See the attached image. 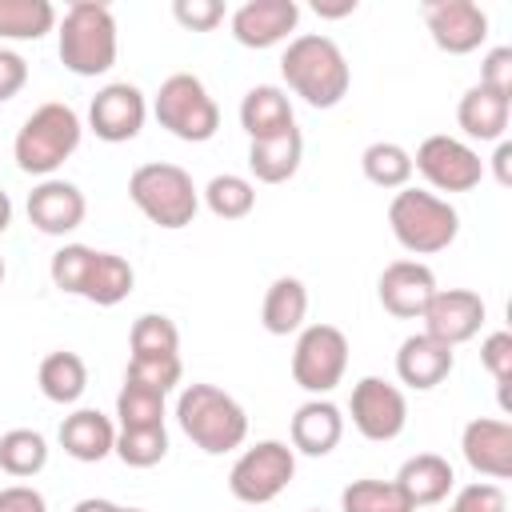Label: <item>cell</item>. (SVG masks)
Here are the masks:
<instances>
[{
  "instance_id": "obj_1",
  "label": "cell",
  "mask_w": 512,
  "mask_h": 512,
  "mask_svg": "<svg viewBox=\"0 0 512 512\" xmlns=\"http://www.w3.org/2000/svg\"><path fill=\"white\" fill-rule=\"evenodd\" d=\"M280 72H284L288 88L312 108H336L352 84V72H348L340 44L332 36H320V32L296 36L280 56Z\"/></svg>"
},
{
  "instance_id": "obj_2",
  "label": "cell",
  "mask_w": 512,
  "mask_h": 512,
  "mask_svg": "<svg viewBox=\"0 0 512 512\" xmlns=\"http://www.w3.org/2000/svg\"><path fill=\"white\" fill-rule=\"evenodd\" d=\"M48 276L60 292H72V296H84L100 308H112L120 304L132 284H136V272L124 256L116 252H96L88 244H64L52 264H48Z\"/></svg>"
},
{
  "instance_id": "obj_3",
  "label": "cell",
  "mask_w": 512,
  "mask_h": 512,
  "mask_svg": "<svg viewBox=\"0 0 512 512\" xmlns=\"http://www.w3.org/2000/svg\"><path fill=\"white\" fill-rule=\"evenodd\" d=\"M176 420H180L184 436L208 456H224V452L240 448L248 436L244 408L216 384H188L176 400Z\"/></svg>"
},
{
  "instance_id": "obj_4",
  "label": "cell",
  "mask_w": 512,
  "mask_h": 512,
  "mask_svg": "<svg viewBox=\"0 0 512 512\" xmlns=\"http://www.w3.org/2000/svg\"><path fill=\"white\" fill-rule=\"evenodd\" d=\"M80 116L76 108L60 104V100H48L40 104L16 132V144H12V156L20 164V172L28 176H48L56 172L80 144Z\"/></svg>"
},
{
  "instance_id": "obj_5",
  "label": "cell",
  "mask_w": 512,
  "mask_h": 512,
  "mask_svg": "<svg viewBox=\"0 0 512 512\" xmlns=\"http://www.w3.org/2000/svg\"><path fill=\"white\" fill-rule=\"evenodd\" d=\"M388 224H392V236L400 240V248H408L416 256L444 252L460 232L456 208L444 196L424 192V188H400L388 204Z\"/></svg>"
},
{
  "instance_id": "obj_6",
  "label": "cell",
  "mask_w": 512,
  "mask_h": 512,
  "mask_svg": "<svg viewBox=\"0 0 512 512\" xmlns=\"http://www.w3.org/2000/svg\"><path fill=\"white\" fill-rule=\"evenodd\" d=\"M60 60L76 76H104L116 64V20L108 4L76 0L60 20Z\"/></svg>"
},
{
  "instance_id": "obj_7",
  "label": "cell",
  "mask_w": 512,
  "mask_h": 512,
  "mask_svg": "<svg viewBox=\"0 0 512 512\" xmlns=\"http://www.w3.org/2000/svg\"><path fill=\"white\" fill-rule=\"evenodd\" d=\"M128 196L156 228H184L200 208V192L192 176L180 164H160V160L140 164L128 176Z\"/></svg>"
},
{
  "instance_id": "obj_8",
  "label": "cell",
  "mask_w": 512,
  "mask_h": 512,
  "mask_svg": "<svg viewBox=\"0 0 512 512\" xmlns=\"http://www.w3.org/2000/svg\"><path fill=\"white\" fill-rule=\"evenodd\" d=\"M152 112H156L160 128H168L176 140H188V144H204L220 128V108L208 96V88L200 84V76H192V72L168 76L156 92Z\"/></svg>"
},
{
  "instance_id": "obj_9",
  "label": "cell",
  "mask_w": 512,
  "mask_h": 512,
  "mask_svg": "<svg viewBox=\"0 0 512 512\" xmlns=\"http://www.w3.org/2000/svg\"><path fill=\"white\" fill-rule=\"evenodd\" d=\"M296 476V452L284 440H260L240 452V460L228 472V488L244 504H268L276 500Z\"/></svg>"
},
{
  "instance_id": "obj_10",
  "label": "cell",
  "mask_w": 512,
  "mask_h": 512,
  "mask_svg": "<svg viewBox=\"0 0 512 512\" xmlns=\"http://www.w3.org/2000/svg\"><path fill=\"white\" fill-rule=\"evenodd\" d=\"M348 368V336L336 324H308L292 348V380L312 392L324 396L344 380Z\"/></svg>"
},
{
  "instance_id": "obj_11",
  "label": "cell",
  "mask_w": 512,
  "mask_h": 512,
  "mask_svg": "<svg viewBox=\"0 0 512 512\" xmlns=\"http://www.w3.org/2000/svg\"><path fill=\"white\" fill-rule=\"evenodd\" d=\"M412 168L436 188V192H472L484 176V160L476 148H468L456 136H428L416 156Z\"/></svg>"
},
{
  "instance_id": "obj_12",
  "label": "cell",
  "mask_w": 512,
  "mask_h": 512,
  "mask_svg": "<svg viewBox=\"0 0 512 512\" xmlns=\"http://www.w3.org/2000/svg\"><path fill=\"white\" fill-rule=\"evenodd\" d=\"M348 412H352V424L364 440H396L408 424V400L396 384L380 380V376H364L356 388H352V400H348Z\"/></svg>"
},
{
  "instance_id": "obj_13",
  "label": "cell",
  "mask_w": 512,
  "mask_h": 512,
  "mask_svg": "<svg viewBox=\"0 0 512 512\" xmlns=\"http://www.w3.org/2000/svg\"><path fill=\"white\" fill-rule=\"evenodd\" d=\"M424 24L448 56H468L488 36V12L476 0H424Z\"/></svg>"
},
{
  "instance_id": "obj_14",
  "label": "cell",
  "mask_w": 512,
  "mask_h": 512,
  "mask_svg": "<svg viewBox=\"0 0 512 512\" xmlns=\"http://www.w3.org/2000/svg\"><path fill=\"white\" fill-rule=\"evenodd\" d=\"M144 116H148V104H144V92L128 80H116V84H104L92 104H88V124L100 140L108 144H124L132 136H140L144 128Z\"/></svg>"
},
{
  "instance_id": "obj_15",
  "label": "cell",
  "mask_w": 512,
  "mask_h": 512,
  "mask_svg": "<svg viewBox=\"0 0 512 512\" xmlns=\"http://www.w3.org/2000/svg\"><path fill=\"white\" fill-rule=\"evenodd\" d=\"M424 332L448 348L472 340L484 324V300L480 292H468V288H436V296L428 300L424 308Z\"/></svg>"
},
{
  "instance_id": "obj_16",
  "label": "cell",
  "mask_w": 512,
  "mask_h": 512,
  "mask_svg": "<svg viewBox=\"0 0 512 512\" xmlns=\"http://www.w3.org/2000/svg\"><path fill=\"white\" fill-rule=\"evenodd\" d=\"M376 292H380V304H384L392 316L416 320V316H424L428 300L436 296V276H432V268L420 264V260H392V264L380 272Z\"/></svg>"
},
{
  "instance_id": "obj_17",
  "label": "cell",
  "mask_w": 512,
  "mask_h": 512,
  "mask_svg": "<svg viewBox=\"0 0 512 512\" xmlns=\"http://www.w3.org/2000/svg\"><path fill=\"white\" fill-rule=\"evenodd\" d=\"M460 452H464L472 472L492 476V480H508L512 476V424L492 420V416L468 420L460 432Z\"/></svg>"
},
{
  "instance_id": "obj_18",
  "label": "cell",
  "mask_w": 512,
  "mask_h": 512,
  "mask_svg": "<svg viewBox=\"0 0 512 512\" xmlns=\"http://www.w3.org/2000/svg\"><path fill=\"white\" fill-rule=\"evenodd\" d=\"M300 20L296 0H248L232 12V36L244 48H272L280 44Z\"/></svg>"
},
{
  "instance_id": "obj_19",
  "label": "cell",
  "mask_w": 512,
  "mask_h": 512,
  "mask_svg": "<svg viewBox=\"0 0 512 512\" xmlns=\"http://www.w3.org/2000/svg\"><path fill=\"white\" fill-rule=\"evenodd\" d=\"M88 204H84V192L68 180H40L32 192H28V220L44 232V236H64L72 228H80Z\"/></svg>"
},
{
  "instance_id": "obj_20",
  "label": "cell",
  "mask_w": 512,
  "mask_h": 512,
  "mask_svg": "<svg viewBox=\"0 0 512 512\" xmlns=\"http://www.w3.org/2000/svg\"><path fill=\"white\" fill-rule=\"evenodd\" d=\"M452 364H456L452 348L440 344V340H432L428 332L408 336V340L400 344V352H396V376H400V384H408V388H416V392L436 388V384L452 372Z\"/></svg>"
},
{
  "instance_id": "obj_21",
  "label": "cell",
  "mask_w": 512,
  "mask_h": 512,
  "mask_svg": "<svg viewBox=\"0 0 512 512\" xmlns=\"http://www.w3.org/2000/svg\"><path fill=\"white\" fill-rule=\"evenodd\" d=\"M344 436V416L332 400H308L292 416V448L304 456H328Z\"/></svg>"
},
{
  "instance_id": "obj_22",
  "label": "cell",
  "mask_w": 512,
  "mask_h": 512,
  "mask_svg": "<svg viewBox=\"0 0 512 512\" xmlns=\"http://www.w3.org/2000/svg\"><path fill=\"white\" fill-rule=\"evenodd\" d=\"M60 448L72 460H80V464H96V460H104L116 448V428H112V420L104 412L80 408V412L64 416V424H60Z\"/></svg>"
},
{
  "instance_id": "obj_23",
  "label": "cell",
  "mask_w": 512,
  "mask_h": 512,
  "mask_svg": "<svg viewBox=\"0 0 512 512\" xmlns=\"http://www.w3.org/2000/svg\"><path fill=\"white\" fill-rule=\"evenodd\" d=\"M396 484H400V492L408 496L412 508H428V504H440V500L452 492L456 476H452V464H448L444 456L420 452V456H408V460L400 464Z\"/></svg>"
},
{
  "instance_id": "obj_24",
  "label": "cell",
  "mask_w": 512,
  "mask_h": 512,
  "mask_svg": "<svg viewBox=\"0 0 512 512\" xmlns=\"http://www.w3.org/2000/svg\"><path fill=\"white\" fill-rule=\"evenodd\" d=\"M240 124L252 140H268V136H280L288 128H296L292 120V100L284 96V88L276 84H256L244 92L240 100Z\"/></svg>"
},
{
  "instance_id": "obj_25",
  "label": "cell",
  "mask_w": 512,
  "mask_h": 512,
  "mask_svg": "<svg viewBox=\"0 0 512 512\" xmlns=\"http://www.w3.org/2000/svg\"><path fill=\"white\" fill-rule=\"evenodd\" d=\"M300 160H304L300 128H288V132L268 136V140H252V148H248V168L260 184H284L288 176H296Z\"/></svg>"
},
{
  "instance_id": "obj_26",
  "label": "cell",
  "mask_w": 512,
  "mask_h": 512,
  "mask_svg": "<svg viewBox=\"0 0 512 512\" xmlns=\"http://www.w3.org/2000/svg\"><path fill=\"white\" fill-rule=\"evenodd\" d=\"M508 116H512V100L488 92L484 84H472L460 96V108H456V120L472 140H504Z\"/></svg>"
},
{
  "instance_id": "obj_27",
  "label": "cell",
  "mask_w": 512,
  "mask_h": 512,
  "mask_svg": "<svg viewBox=\"0 0 512 512\" xmlns=\"http://www.w3.org/2000/svg\"><path fill=\"white\" fill-rule=\"evenodd\" d=\"M308 316V288L296 280V276H280L272 280V288L264 292V308H260V320L272 336H288L304 324Z\"/></svg>"
},
{
  "instance_id": "obj_28",
  "label": "cell",
  "mask_w": 512,
  "mask_h": 512,
  "mask_svg": "<svg viewBox=\"0 0 512 512\" xmlns=\"http://www.w3.org/2000/svg\"><path fill=\"white\" fill-rule=\"evenodd\" d=\"M36 380H40V392L52 404H76L84 396V388H88V368H84V360L76 352H48L40 360Z\"/></svg>"
},
{
  "instance_id": "obj_29",
  "label": "cell",
  "mask_w": 512,
  "mask_h": 512,
  "mask_svg": "<svg viewBox=\"0 0 512 512\" xmlns=\"http://www.w3.org/2000/svg\"><path fill=\"white\" fill-rule=\"evenodd\" d=\"M52 28H56V8L48 0H0L4 40H40Z\"/></svg>"
},
{
  "instance_id": "obj_30",
  "label": "cell",
  "mask_w": 512,
  "mask_h": 512,
  "mask_svg": "<svg viewBox=\"0 0 512 512\" xmlns=\"http://www.w3.org/2000/svg\"><path fill=\"white\" fill-rule=\"evenodd\" d=\"M360 168H364V176L376 188H408V180H412V152L400 148L396 140H376V144L364 148Z\"/></svg>"
},
{
  "instance_id": "obj_31",
  "label": "cell",
  "mask_w": 512,
  "mask_h": 512,
  "mask_svg": "<svg viewBox=\"0 0 512 512\" xmlns=\"http://www.w3.org/2000/svg\"><path fill=\"white\" fill-rule=\"evenodd\" d=\"M344 512H416L396 480H352L340 492Z\"/></svg>"
},
{
  "instance_id": "obj_32",
  "label": "cell",
  "mask_w": 512,
  "mask_h": 512,
  "mask_svg": "<svg viewBox=\"0 0 512 512\" xmlns=\"http://www.w3.org/2000/svg\"><path fill=\"white\" fill-rule=\"evenodd\" d=\"M204 204L212 216L220 220H244L252 208H256V188L252 180L236 176V172H224V176H212L208 188H204Z\"/></svg>"
},
{
  "instance_id": "obj_33",
  "label": "cell",
  "mask_w": 512,
  "mask_h": 512,
  "mask_svg": "<svg viewBox=\"0 0 512 512\" xmlns=\"http://www.w3.org/2000/svg\"><path fill=\"white\" fill-rule=\"evenodd\" d=\"M48 464V444L32 428H12L0 436V468L8 476H36Z\"/></svg>"
},
{
  "instance_id": "obj_34",
  "label": "cell",
  "mask_w": 512,
  "mask_h": 512,
  "mask_svg": "<svg viewBox=\"0 0 512 512\" xmlns=\"http://www.w3.org/2000/svg\"><path fill=\"white\" fill-rule=\"evenodd\" d=\"M132 356L136 360H168L180 356V332L168 316L160 312H144L132 324Z\"/></svg>"
},
{
  "instance_id": "obj_35",
  "label": "cell",
  "mask_w": 512,
  "mask_h": 512,
  "mask_svg": "<svg viewBox=\"0 0 512 512\" xmlns=\"http://www.w3.org/2000/svg\"><path fill=\"white\" fill-rule=\"evenodd\" d=\"M116 416H120V428H160L164 424V392L124 380V388L116 396Z\"/></svg>"
},
{
  "instance_id": "obj_36",
  "label": "cell",
  "mask_w": 512,
  "mask_h": 512,
  "mask_svg": "<svg viewBox=\"0 0 512 512\" xmlns=\"http://www.w3.org/2000/svg\"><path fill=\"white\" fill-rule=\"evenodd\" d=\"M128 468H152L168 456V432L160 428H120L116 448H112Z\"/></svg>"
},
{
  "instance_id": "obj_37",
  "label": "cell",
  "mask_w": 512,
  "mask_h": 512,
  "mask_svg": "<svg viewBox=\"0 0 512 512\" xmlns=\"http://www.w3.org/2000/svg\"><path fill=\"white\" fill-rule=\"evenodd\" d=\"M480 360L492 372L496 388H500V404L508 408V380H512V332H492L480 344Z\"/></svg>"
},
{
  "instance_id": "obj_38",
  "label": "cell",
  "mask_w": 512,
  "mask_h": 512,
  "mask_svg": "<svg viewBox=\"0 0 512 512\" xmlns=\"http://www.w3.org/2000/svg\"><path fill=\"white\" fill-rule=\"evenodd\" d=\"M124 380L148 384V388H156V392L168 396V392L180 384V356H168V360H136V356H132Z\"/></svg>"
},
{
  "instance_id": "obj_39",
  "label": "cell",
  "mask_w": 512,
  "mask_h": 512,
  "mask_svg": "<svg viewBox=\"0 0 512 512\" xmlns=\"http://www.w3.org/2000/svg\"><path fill=\"white\" fill-rule=\"evenodd\" d=\"M508 500H504V488L500 484H488V480H476L468 488L456 492L452 508L448 512H504Z\"/></svg>"
},
{
  "instance_id": "obj_40",
  "label": "cell",
  "mask_w": 512,
  "mask_h": 512,
  "mask_svg": "<svg viewBox=\"0 0 512 512\" xmlns=\"http://www.w3.org/2000/svg\"><path fill=\"white\" fill-rule=\"evenodd\" d=\"M172 16L184 28H192V32H212L224 20V4L220 0H176L172 4Z\"/></svg>"
},
{
  "instance_id": "obj_41",
  "label": "cell",
  "mask_w": 512,
  "mask_h": 512,
  "mask_svg": "<svg viewBox=\"0 0 512 512\" xmlns=\"http://www.w3.org/2000/svg\"><path fill=\"white\" fill-rule=\"evenodd\" d=\"M480 84L496 96H512V48H492L480 64Z\"/></svg>"
},
{
  "instance_id": "obj_42",
  "label": "cell",
  "mask_w": 512,
  "mask_h": 512,
  "mask_svg": "<svg viewBox=\"0 0 512 512\" xmlns=\"http://www.w3.org/2000/svg\"><path fill=\"white\" fill-rule=\"evenodd\" d=\"M28 80V60L12 48H0V104L12 100Z\"/></svg>"
},
{
  "instance_id": "obj_43",
  "label": "cell",
  "mask_w": 512,
  "mask_h": 512,
  "mask_svg": "<svg viewBox=\"0 0 512 512\" xmlns=\"http://www.w3.org/2000/svg\"><path fill=\"white\" fill-rule=\"evenodd\" d=\"M0 512H48V504L32 484H8L0 488Z\"/></svg>"
},
{
  "instance_id": "obj_44",
  "label": "cell",
  "mask_w": 512,
  "mask_h": 512,
  "mask_svg": "<svg viewBox=\"0 0 512 512\" xmlns=\"http://www.w3.org/2000/svg\"><path fill=\"white\" fill-rule=\"evenodd\" d=\"M492 168H496V180L508 188V184H512V144H508V140H500V144H496Z\"/></svg>"
},
{
  "instance_id": "obj_45",
  "label": "cell",
  "mask_w": 512,
  "mask_h": 512,
  "mask_svg": "<svg viewBox=\"0 0 512 512\" xmlns=\"http://www.w3.org/2000/svg\"><path fill=\"white\" fill-rule=\"evenodd\" d=\"M312 8H316V16H332V20H336V16L356 12V0H340V4H324V0H316Z\"/></svg>"
},
{
  "instance_id": "obj_46",
  "label": "cell",
  "mask_w": 512,
  "mask_h": 512,
  "mask_svg": "<svg viewBox=\"0 0 512 512\" xmlns=\"http://www.w3.org/2000/svg\"><path fill=\"white\" fill-rule=\"evenodd\" d=\"M72 512H120V504H112V500H100V496H88V500H80Z\"/></svg>"
},
{
  "instance_id": "obj_47",
  "label": "cell",
  "mask_w": 512,
  "mask_h": 512,
  "mask_svg": "<svg viewBox=\"0 0 512 512\" xmlns=\"http://www.w3.org/2000/svg\"><path fill=\"white\" fill-rule=\"evenodd\" d=\"M12 224V200H8V192L0 188V232Z\"/></svg>"
},
{
  "instance_id": "obj_48",
  "label": "cell",
  "mask_w": 512,
  "mask_h": 512,
  "mask_svg": "<svg viewBox=\"0 0 512 512\" xmlns=\"http://www.w3.org/2000/svg\"><path fill=\"white\" fill-rule=\"evenodd\" d=\"M120 512H144V508H120Z\"/></svg>"
},
{
  "instance_id": "obj_49",
  "label": "cell",
  "mask_w": 512,
  "mask_h": 512,
  "mask_svg": "<svg viewBox=\"0 0 512 512\" xmlns=\"http://www.w3.org/2000/svg\"><path fill=\"white\" fill-rule=\"evenodd\" d=\"M0 284H4V260H0Z\"/></svg>"
},
{
  "instance_id": "obj_50",
  "label": "cell",
  "mask_w": 512,
  "mask_h": 512,
  "mask_svg": "<svg viewBox=\"0 0 512 512\" xmlns=\"http://www.w3.org/2000/svg\"><path fill=\"white\" fill-rule=\"evenodd\" d=\"M312 512H316V508H312Z\"/></svg>"
}]
</instances>
